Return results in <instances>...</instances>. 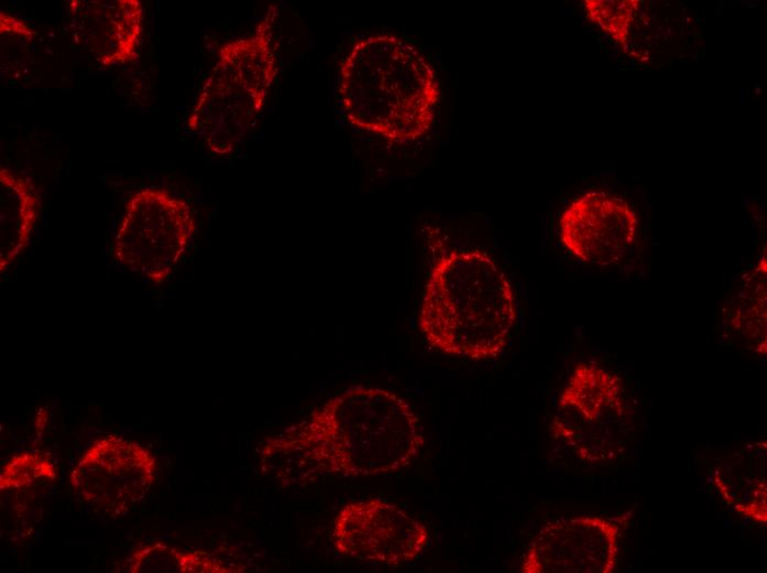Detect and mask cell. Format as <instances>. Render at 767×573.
Returning <instances> with one entry per match:
<instances>
[{
    "label": "cell",
    "instance_id": "9a60e30c",
    "mask_svg": "<svg viewBox=\"0 0 767 573\" xmlns=\"http://www.w3.org/2000/svg\"><path fill=\"white\" fill-rule=\"evenodd\" d=\"M583 7L586 18L625 51L635 17L641 7V1L585 0Z\"/></svg>",
    "mask_w": 767,
    "mask_h": 573
},
{
    "label": "cell",
    "instance_id": "4fadbf2b",
    "mask_svg": "<svg viewBox=\"0 0 767 573\" xmlns=\"http://www.w3.org/2000/svg\"><path fill=\"white\" fill-rule=\"evenodd\" d=\"M714 473L713 482L734 510L766 525V442L754 443Z\"/></svg>",
    "mask_w": 767,
    "mask_h": 573
},
{
    "label": "cell",
    "instance_id": "2e32d148",
    "mask_svg": "<svg viewBox=\"0 0 767 573\" xmlns=\"http://www.w3.org/2000/svg\"><path fill=\"white\" fill-rule=\"evenodd\" d=\"M54 464L39 453H20L11 457L3 466L0 475V488L21 489L37 483L39 479H54Z\"/></svg>",
    "mask_w": 767,
    "mask_h": 573
},
{
    "label": "cell",
    "instance_id": "e0dca14e",
    "mask_svg": "<svg viewBox=\"0 0 767 573\" xmlns=\"http://www.w3.org/2000/svg\"><path fill=\"white\" fill-rule=\"evenodd\" d=\"M36 37L35 30L22 18L0 11L1 68L19 66L18 60L25 58Z\"/></svg>",
    "mask_w": 767,
    "mask_h": 573
},
{
    "label": "cell",
    "instance_id": "8fae6325",
    "mask_svg": "<svg viewBox=\"0 0 767 573\" xmlns=\"http://www.w3.org/2000/svg\"><path fill=\"white\" fill-rule=\"evenodd\" d=\"M74 39L102 66L138 60L143 30L140 0H71Z\"/></svg>",
    "mask_w": 767,
    "mask_h": 573
},
{
    "label": "cell",
    "instance_id": "6da1fadb",
    "mask_svg": "<svg viewBox=\"0 0 767 573\" xmlns=\"http://www.w3.org/2000/svg\"><path fill=\"white\" fill-rule=\"evenodd\" d=\"M424 441L420 419L406 399L386 388L355 385L269 436L260 454L295 463L300 480L357 478L407 467Z\"/></svg>",
    "mask_w": 767,
    "mask_h": 573
},
{
    "label": "cell",
    "instance_id": "52a82bcc",
    "mask_svg": "<svg viewBox=\"0 0 767 573\" xmlns=\"http://www.w3.org/2000/svg\"><path fill=\"white\" fill-rule=\"evenodd\" d=\"M333 543L343 555L389 566L412 562L425 549V525L399 506L370 498L350 501L337 512Z\"/></svg>",
    "mask_w": 767,
    "mask_h": 573
},
{
    "label": "cell",
    "instance_id": "ba28073f",
    "mask_svg": "<svg viewBox=\"0 0 767 573\" xmlns=\"http://www.w3.org/2000/svg\"><path fill=\"white\" fill-rule=\"evenodd\" d=\"M622 523L583 515L545 523L531 539L522 573H612L619 553Z\"/></svg>",
    "mask_w": 767,
    "mask_h": 573
},
{
    "label": "cell",
    "instance_id": "7a4b0ae2",
    "mask_svg": "<svg viewBox=\"0 0 767 573\" xmlns=\"http://www.w3.org/2000/svg\"><path fill=\"white\" fill-rule=\"evenodd\" d=\"M337 93L350 126L398 144L428 134L442 97L425 55L390 33L352 45L339 66Z\"/></svg>",
    "mask_w": 767,
    "mask_h": 573
},
{
    "label": "cell",
    "instance_id": "7c38bea8",
    "mask_svg": "<svg viewBox=\"0 0 767 573\" xmlns=\"http://www.w3.org/2000/svg\"><path fill=\"white\" fill-rule=\"evenodd\" d=\"M40 196L32 180L0 166V273L28 247L39 220Z\"/></svg>",
    "mask_w": 767,
    "mask_h": 573
},
{
    "label": "cell",
    "instance_id": "5bb4252c",
    "mask_svg": "<svg viewBox=\"0 0 767 573\" xmlns=\"http://www.w3.org/2000/svg\"><path fill=\"white\" fill-rule=\"evenodd\" d=\"M766 252L746 278V283L732 313L731 325L756 343V352L766 354Z\"/></svg>",
    "mask_w": 767,
    "mask_h": 573
},
{
    "label": "cell",
    "instance_id": "30bf717a",
    "mask_svg": "<svg viewBox=\"0 0 767 573\" xmlns=\"http://www.w3.org/2000/svg\"><path fill=\"white\" fill-rule=\"evenodd\" d=\"M155 457L138 443L107 435L95 441L71 472L85 500L118 515L140 500L154 479Z\"/></svg>",
    "mask_w": 767,
    "mask_h": 573
},
{
    "label": "cell",
    "instance_id": "ac0fdd59",
    "mask_svg": "<svg viewBox=\"0 0 767 573\" xmlns=\"http://www.w3.org/2000/svg\"><path fill=\"white\" fill-rule=\"evenodd\" d=\"M176 564L180 572H229L215 560L203 552L175 551Z\"/></svg>",
    "mask_w": 767,
    "mask_h": 573
},
{
    "label": "cell",
    "instance_id": "3957f363",
    "mask_svg": "<svg viewBox=\"0 0 767 573\" xmlns=\"http://www.w3.org/2000/svg\"><path fill=\"white\" fill-rule=\"evenodd\" d=\"M516 320L511 283L487 252L449 250L435 258L418 318L431 347L465 359L494 360L506 348Z\"/></svg>",
    "mask_w": 767,
    "mask_h": 573
},
{
    "label": "cell",
    "instance_id": "8992f818",
    "mask_svg": "<svg viewBox=\"0 0 767 573\" xmlns=\"http://www.w3.org/2000/svg\"><path fill=\"white\" fill-rule=\"evenodd\" d=\"M196 231L191 205L162 186L132 193L112 240V257L125 268L162 284L173 274Z\"/></svg>",
    "mask_w": 767,
    "mask_h": 573
},
{
    "label": "cell",
    "instance_id": "9c48e42d",
    "mask_svg": "<svg viewBox=\"0 0 767 573\" xmlns=\"http://www.w3.org/2000/svg\"><path fill=\"white\" fill-rule=\"evenodd\" d=\"M639 219L624 198L588 191L573 198L559 218L562 246L593 266L620 263L637 241Z\"/></svg>",
    "mask_w": 767,
    "mask_h": 573
},
{
    "label": "cell",
    "instance_id": "5b68a950",
    "mask_svg": "<svg viewBox=\"0 0 767 573\" xmlns=\"http://www.w3.org/2000/svg\"><path fill=\"white\" fill-rule=\"evenodd\" d=\"M623 380L593 363H580L563 387L551 435L580 462L601 465L620 452L629 428Z\"/></svg>",
    "mask_w": 767,
    "mask_h": 573
},
{
    "label": "cell",
    "instance_id": "277c9868",
    "mask_svg": "<svg viewBox=\"0 0 767 573\" xmlns=\"http://www.w3.org/2000/svg\"><path fill=\"white\" fill-rule=\"evenodd\" d=\"M277 6H269L255 29L225 42L186 117L185 127L216 156L244 143L267 104L279 66Z\"/></svg>",
    "mask_w": 767,
    "mask_h": 573
}]
</instances>
